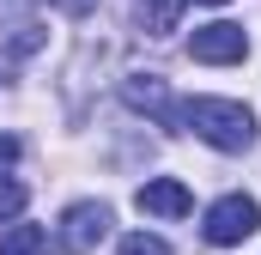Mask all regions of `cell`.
Here are the masks:
<instances>
[{"label": "cell", "mask_w": 261, "mask_h": 255, "mask_svg": "<svg viewBox=\"0 0 261 255\" xmlns=\"http://www.w3.org/2000/svg\"><path fill=\"white\" fill-rule=\"evenodd\" d=\"M176 128H189L195 140L219 146V152H249L255 146V116L237 97H189V104H176Z\"/></svg>", "instance_id": "1"}, {"label": "cell", "mask_w": 261, "mask_h": 255, "mask_svg": "<svg viewBox=\"0 0 261 255\" xmlns=\"http://www.w3.org/2000/svg\"><path fill=\"white\" fill-rule=\"evenodd\" d=\"M206 243L213 249H231V243H243V237H255L261 231V207L249 200V194H225V200H213L206 207Z\"/></svg>", "instance_id": "2"}, {"label": "cell", "mask_w": 261, "mask_h": 255, "mask_svg": "<svg viewBox=\"0 0 261 255\" xmlns=\"http://www.w3.org/2000/svg\"><path fill=\"white\" fill-rule=\"evenodd\" d=\"M55 237H61L67 255H91L110 237V207H103V200H73L61 213V231H55Z\"/></svg>", "instance_id": "3"}, {"label": "cell", "mask_w": 261, "mask_h": 255, "mask_svg": "<svg viewBox=\"0 0 261 255\" xmlns=\"http://www.w3.org/2000/svg\"><path fill=\"white\" fill-rule=\"evenodd\" d=\"M243 49H249V37H243V24H231V18H219V24H200L195 37H189V55L206 67H225V61H243Z\"/></svg>", "instance_id": "4"}, {"label": "cell", "mask_w": 261, "mask_h": 255, "mask_svg": "<svg viewBox=\"0 0 261 255\" xmlns=\"http://www.w3.org/2000/svg\"><path fill=\"white\" fill-rule=\"evenodd\" d=\"M134 207H140V213H152V219H182V213L195 207V194L182 189L176 176H152V183H140Z\"/></svg>", "instance_id": "5"}, {"label": "cell", "mask_w": 261, "mask_h": 255, "mask_svg": "<svg viewBox=\"0 0 261 255\" xmlns=\"http://www.w3.org/2000/svg\"><path fill=\"white\" fill-rule=\"evenodd\" d=\"M122 91H128L134 110H146V116H158L164 128H176V104H170V91H164V79H158V73H134Z\"/></svg>", "instance_id": "6"}, {"label": "cell", "mask_w": 261, "mask_h": 255, "mask_svg": "<svg viewBox=\"0 0 261 255\" xmlns=\"http://www.w3.org/2000/svg\"><path fill=\"white\" fill-rule=\"evenodd\" d=\"M6 49H12L18 61L43 49V24H37V18H31V6H18V0H12V18H6Z\"/></svg>", "instance_id": "7"}, {"label": "cell", "mask_w": 261, "mask_h": 255, "mask_svg": "<svg viewBox=\"0 0 261 255\" xmlns=\"http://www.w3.org/2000/svg\"><path fill=\"white\" fill-rule=\"evenodd\" d=\"M176 12H182V0H134V18H140L146 37H170L176 31Z\"/></svg>", "instance_id": "8"}, {"label": "cell", "mask_w": 261, "mask_h": 255, "mask_svg": "<svg viewBox=\"0 0 261 255\" xmlns=\"http://www.w3.org/2000/svg\"><path fill=\"white\" fill-rule=\"evenodd\" d=\"M0 255H49V231L43 225H12L0 237Z\"/></svg>", "instance_id": "9"}, {"label": "cell", "mask_w": 261, "mask_h": 255, "mask_svg": "<svg viewBox=\"0 0 261 255\" xmlns=\"http://www.w3.org/2000/svg\"><path fill=\"white\" fill-rule=\"evenodd\" d=\"M122 255H170V243H164V237H146V231H134V237H122Z\"/></svg>", "instance_id": "10"}, {"label": "cell", "mask_w": 261, "mask_h": 255, "mask_svg": "<svg viewBox=\"0 0 261 255\" xmlns=\"http://www.w3.org/2000/svg\"><path fill=\"white\" fill-rule=\"evenodd\" d=\"M18 207H24V189L18 183H0V219H12Z\"/></svg>", "instance_id": "11"}, {"label": "cell", "mask_w": 261, "mask_h": 255, "mask_svg": "<svg viewBox=\"0 0 261 255\" xmlns=\"http://www.w3.org/2000/svg\"><path fill=\"white\" fill-rule=\"evenodd\" d=\"M12 164H18V140H12V134H0V170H12Z\"/></svg>", "instance_id": "12"}, {"label": "cell", "mask_w": 261, "mask_h": 255, "mask_svg": "<svg viewBox=\"0 0 261 255\" xmlns=\"http://www.w3.org/2000/svg\"><path fill=\"white\" fill-rule=\"evenodd\" d=\"M61 6H67V12H85V6H91V0H61Z\"/></svg>", "instance_id": "13"}, {"label": "cell", "mask_w": 261, "mask_h": 255, "mask_svg": "<svg viewBox=\"0 0 261 255\" xmlns=\"http://www.w3.org/2000/svg\"><path fill=\"white\" fill-rule=\"evenodd\" d=\"M200 6H225V0H200Z\"/></svg>", "instance_id": "14"}]
</instances>
